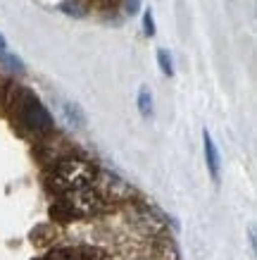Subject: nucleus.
<instances>
[{"mask_svg":"<svg viewBox=\"0 0 257 260\" xmlns=\"http://www.w3.org/2000/svg\"><path fill=\"white\" fill-rule=\"evenodd\" d=\"M93 177H95V170L91 162H86V160H81V158H64L53 167L50 186H53L55 191L64 193V191L81 189V186L93 184Z\"/></svg>","mask_w":257,"mask_h":260,"instance_id":"obj_1","label":"nucleus"},{"mask_svg":"<svg viewBox=\"0 0 257 260\" xmlns=\"http://www.w3.org/2000/svg\"><path fill=\"white\" fill-rule=\"evenodd\" d=\"M62 201L74 210L77 217H93V215H100L107 208V201L93 189V184L81 186V189L64 191Z\"/></svg>","mask_w":257,"mask_h":260,"instance_id":"obj_2","label":"nucleus"},{"mask_svg":"<svg viewBox=\"0 0 257 260\" xmlns=\"http://www.w3.org/2000/svg\"><path fill=\"white\" fill-rule=\"evenodd\" d=\"M19 117L22 122L29 129H31L33 134H48L50 129H53V117H50V112L43 108V103L39 98H33L31 93H24L22 103H19Z\"/></svg>","mask_w":257,"mask_h":260,"instance_id":"obj_3","label":"nucleus"},{"mask_svg":"<svg viewBox=\"0 0 257 260\" xmlns=\"http://www.w3.org/2000/svg\"><path fill=\"white\" fill-rule=\"evenodd\" d=\"M93 189L100 193L105 201H124V198L131 196V186L126 184L119 174L107 172V170H100L95 172L93 177Z\"/></svg>","mask_w":257,"mask_h":260,"instance_id":"obj_4","label":"nucleus"},{"mask_svg":"<svg viewBox=\"0 0 257 260\" xmlns=\"http://www.w3.org/2000/svg\"><path fill=\"white\" fill-rule=\"evenodd\" d=\"M203 143H205V160H207V170H210L212 179L219 181V170H222V158H219V150L212 141L210 132H205L203 134Z\"/></svg>","mask_w":257,"mask_h":260,"instance_id":"obj_5","label":"nucleus"},{"mask_svg":"<svg viewBox=\"0 0 257 260\" xmlns=\"http://www.w3.org/2000/svg\"><path fill=\"white\" fill-rule=\"evenodd\" d=\"M60 110H62V117L69 126H74V129H84L86 126V112L81 110V105H77L71 101H62L60 103Z\"/></svg>","mask_w":257,"mask_h":260,"instance_id":"obj_6","label":"nucleus"},{"mask_svg":"<svg viewBox=\"0 0 257 260\" xmlns=\"http://www.w3.org/2000/svg\"><path fill=\"white\" fill-rule=\"evenodd\" d=\"M50 217L57 220V222H74V220H79L77 215H74V210H71L64 201H57V203L50 208Z\"/></svg>","mask_w":257,"mask_h":260,"instance_id":"obj_7","label":"nucleus"},{"mask_svg":"<svg viewBox=\"0 0 257 260\" xmlns=\"http://www.w3.org/2000/svg\"><path fill=\"white\" fill-rule=\"evenodd\" d=\"M138 110L143 117H153V95L145 86H140L138 91Z\"/></svg>","mask_w":257,"mask_h":260,"instance_id":"obj_8","label":"nucleus"},{"mask_svg":"<svg viewBox=\"0 0 257 260\" xmlns=\"http://www.w3.org/2000/svg\"><path fill=\"white\" fill-rule=\"evenodd\" d=\"M0 64H3V67H8L10 72H17V74H22L24 72L22 60H19L17 55H10L8 50H0Z\"/></svg>","mask_w":257,"mask_h":260,"instance_id":"obj_9","label":"nucleus"},{"mask_svg":"<svg viewBox=\"0 0 257 260\" xmlns=\"http://www.w3.org/2000/svg\"><path fill=\"white\" fill-rule=\"evenodd\" d=\"M157 64H160L164 77H174V64H171V57L167 50H157Z\"/></svg>","mask_w":257,"mask_h":260,"instance_id":"obj_10","label":"nucleus"},{"mask_svg":"<svg viewBox=\"0 0 257 260\" xmlns=\"http://www.w3.org/2000/svg\"><path fill=\"white\" fill-rule=\"evenodd\" d=\"M143 31H145V36H153L155 34V19H153V12H145L143 15Z\"/></svg>","mask_w":257,"mask_h":260,"instance_id":"obj_11","label":"nucleus"},{"mask_svg":"<svg viewBox=\"0 0 257 260\" xmlns=\"http://www.w3.org/2000/svg\"><path fill=\"white\" fill-rule=\"evenodd\" d=\"M138 8H140V0H126V12H138Z\"/></svg>","mask_w":257,"mask_h":260,"instance_id":"obj_12","label":"nucleus"},{"mask_svg":"<svg viewBox=\"0 0 257 260\" xmlns=\"http://www.w3.org/2000/svg\"><path fill=\"white\" fill-rule=\"evenodd\" d=\"M0 50H8V41H5L3 34H0Z\"/></svg>","mask_w":257,"mask_h":260,"instance_id":"obj_13","label":"nucleus"}]
</instances>
